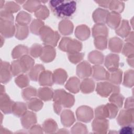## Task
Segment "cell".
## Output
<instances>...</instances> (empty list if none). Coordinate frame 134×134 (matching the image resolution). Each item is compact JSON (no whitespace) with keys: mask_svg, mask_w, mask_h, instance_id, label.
I'll return each instance as SVG.
<instances>
[{"mask_svg":"<svg viewBox=\"0 0 134 134\" xmlns=\"http://www.w3.org/2000/svg\"><path fill=\"white\" fill-rule=\"evenodd\" d=\"M0 30L3 36L6 38H10L15 33L16 28L13 24V21L1 19Z\"/></svg>","mask_w":134,"mask_h":134,"instance_id":"obj_9","label":"cell"},{"mask_svg":"<svg viewBox=\"0 0 134 134\" xmlns=\"http://www.w3.org/2000/svg\"><path fill=\"white\" fill-rule=\"evenodd\" d=\"M4 3H5V1H0V7H1V9H2L3 7L4 6Z\"/></svg>","mask_w":134,"mask_h":134,"instance_id":"obj_63","label":"cell"},{"mask_svg":"<svg viewBox=\"0 0 134 134\" xmlns=\"http://www.w3.org/2000/svg\"><path fill=\"white\" fill-rule=\"evenodd\" d=\"M20 8V7L18 4L12 1L7 2L4 6V10L11 14L17 12Z\"/></svg>","mask_w":134,"mask_h":134,"instance_id":"obj_50","label":"cell"},{"mask_svg":"<svg viewBox=\"0 0 134 134\" xmlns=\"http://www.w3.org/2000/svg\"><path fill=\"white\" fill-rule=\"evenodd\" d=\"M121 23V16L119 13L111 12L109 13L106 23L108 26L113 29H116Z\"/></svg>","mask_w":134,"mask_h":134,"instance_id":"obj_19","label":"cell"},{"mask_svg":"<svg viewBox=\"0 0 134 134\" xmlns=\"http://www.w3.org/2000/svg\"><path fill=\"white\" fill-rule=\"evenodd\" d=\"M43 106L42 102L36 98H33L27 102V107L29 109L35 111L40 110Z\"/></svg>","mask_w":134,"mask_h":134,"instance_id":"obj_42","label":"cell"},{"mask_svg":"<svg viewBox=\"0 0 134 134\" xmlns=\"http://www.w3.org/2000/svg\"><path fill=\"white\" fill-rule=\"evenodd\" d=\"M14 103L6 94H1L0 108L4 114H7L12 113V108Z\"/></svg>","mask_w":134,"mask_h":134,"instance_id":"obj_13","label":"cell"},{"mask_svg":"<svg viewBox=\"0 0 134 134\" xmlns=\"http://www.w3.org/2000/svg\"><path fill=\"white\" fill-rule=\"evenodd\" d=\"M52 77L53 83L57 84H63L67 79L68 74L64 70L58 69L52 74Z\"/></svg>","mask_w":134,"mask_h":134,"instance_id":"obj_25","label":"cell"},{"mask_svg":"<svg viewBox=\"0 0 134 134\" xmlns=\"http://www.w3.org/2000/svg\"><path fill=\"white\" fill-rule=\"evenodd\" d=\"M93 77L97 81L106 80L107 71L105 69L99 65H95L92 68Z\"/></svg>","mask_w":134,"mask_h":134,"instance_id":"obj_23","label":"cell"},{"mask_svg":"<svg viewBox=\"0 0 134 134\" xmlns=\"http://www.w3.org/2000/svg\"><path fill=\"white\" fill-rule=\"evenodd\" d=\"M19 59L23 65L25 73L29 71L34 66L35 61L30 56L26 55L22 57Z\"/></svg>","mask_w":134,"mask_h":134,"instance_id":"obj_40","label":"cell"},{"mask_svg":"<svg viewBox=\"0 0 134 134\" xmlns=\"http://www.w3.org/2000/svg\"><path fill=\"white\" fill-rule=\"evenodd\" d=\"M16 20L18 25H27L31 21V15L26 12L21 11L17 14Z\"/></svg>","mask_w":134,"mask_h":134,"instance_id":"obj_37","label":"cell"},{"mask_svg":"<svg viewBox=\"0 0 134 134\" xmlns=\"http://www.w3.org/2000/svg\"><path fill=\"white\" fill-rule=\"evenodd\" d=\"M123 41L120 38L115 37L110 38L108 42V47L110 51L114 52L119 53L122 50Z\"/></svg>","mask_w":134,"mask_h":134,"instance_id":"obj_28","label":"cell"},{"mask_svg":"<svg viewBox=\"0 0 134 134\" xmlns=\"http://www.w3.org/2000/svg\"><path fill=\"white\" fill-rule=\"evenodd\" d=\"M10 68L12 74L13 76L19 75V74L25 73L20 59H18L12 62L10 65Z\"/></svg>","mask_w":134,"mask_h":134,"instance_id":"obj_38","label":"cell"},{"mask_svg":"<svg viewBox=\"0 0 134 134\" xmlns=\"http://www.w3.org/2000/svg\"><path fill=\"white\" fill-rule=\"evenodd\" d=\"M131 27L127 20H122L119 26L116 29V33L122 38H126L131 32Z\"/></svg>","mask_w":134,"mask_h":134,"instance_id":"obj_27","label":"cell"},{"mask_svg":"<svg viewBox=\"0 0 134 134\" xmlns=\"http://www.w3.org/2000/svg\"><path fill=\"white\" fill-rule=\"evenodd\" d=\"M94 88L95 83L91 79H84L80 84V89L83 93H90L94 91Z\"/></svg>","mask_w":134,"mask_h":134,"instance_id":"obj_29","label":"cell"},{"mask_svg":"<svg viewBox=\"0 0 134 134\" xmlns=\"http://www.w3.org/2000/svg\"><path fill=\"white\" fill-rule=\"evenodd\" d=\"M80 81L76 77H70L67 81L65 87L70 92L73 93H77L80 89Z\"/></svg>","mask_w":134,"mask_h":134,"instance_id":"obj_26","label":"cell"},{"mask_svg":"<svg viewBox=\"0 0 134 134\" xmlns=\"http://www.w3.org/2000/svg\"><path fill=\"white\" fill-rule=\"evenodd\" d=\"M75 36L81 40H85L90 36V28L85 25H79L75 29Z\"/></svg>","mask_w":134,"mask_h":134,"instance_id":"obj_21","label":"cell"},{"mask_svg":"<svg viewBox=\"0 0 134 134\" xmlns=\"http://www.w3.org/2000/svg\"><path fill=\"white\" fill-rule=\"evenodd\" d=\"M133 125H129L122 126V128L119 130V133L122 134H133Z\"/></svg>","mask_w":134,"mask_h":134,"instance_id":"obj_57","label":"cell"},{"mask_svg":"<svg viewBox=\"0 0 134 134\" xmlns=\"http://www.w3.org/2000/svg\"><path fill=\"white\" fill-rule=\"evenodd\" d=\"M56 54L54 47L50 45H46L43 47L40 59L43 62L48 63L52 61L55 58Z\"/></svg>","mask_w":134,"mask_h":134,"instance_id":"obj_14","label":"cell"},{"mask_svg":"<svg viewBox=\"0 0 134 134\" xmlns=\"http://www.w3.org/2000/svg\"><path fill=\"white\" fill-rule=\"evenodd\" d=\"M38 81L41 86H52L53 83L52 72L48 70H44L40 74Z\"/></svg>","mask_w":134,"mask_h":134,"instance_id":"obj_22","label":"cell"},{"mask_svg":"<svg viewBox=\"0 0 134 134\" xmlns=\"http://www.w3.org/2000/svg\"><path fill=\"white\" fill-rule=\"evenodd\" d=\"M0 16H1V19L13 21L14 16L13 15V14H11L4 9L1 10Z\"/></svg>","mask_w":134,"mask_h":134,"instance_id":"obj_56","label":"cell"},{"mask_svg":"<svg viewBox=\"0 0 134 134\" xmlns=\"http://www.w3.org/2000/svg\"><path fill=\"white\" fill-rule=\"evenodd\" d=\"M133 108L121 110L117 117V121L118 124L121 126L132 125L133 122Z\"/></svg>","mask_w":134,"mask_h":134,"instance_id":"obj_7","label":"cell"},{"mask_svg":"<svg viewBox=\"0 0 134 134\" xmlns=\"http://www.w3.org/2000/svg\"><path fill=\"white\" fill-rule=\"evenodd\" d=\"M125 109L133 108V99L132 96L128 97L126 99L125 103Z\"/></svg>","mask_w":134,"mask_h":134,"instance_id":"obj_58","label":"cell"},{"mask_svg":"<svg viewBox=\"0 0 134 134\" xmlns=\"http://www.w3.org/2000/svg\"><path fill=\"white\" fill-rule=\"evenodd\" d=\"M16 84L20 88L27 86L29 84V79L27 75L19 74L15 79Z\"/></svg>","mask_w":134,"mask_h":134,"instance_id":"obj_49","label":"cell"},{"mask_svg":"<svg viewBox=\"0 0 134 134\" xmlns=\"http://www.w3.org/2000/svg\"><path fill=\"white\" fill-rule=\"evenodd\" d=\"M42 49L43 47H42V46L40 44L37 43L34 44L30 49V54L32 57L34 58L40 57L42 53Z\"/></svg>","mask_w":134,"mask_h":134,"instance_id":"obj_52","label":"cell"},{"mask_svg":"<svg viewBox=\"0 0 134 134\" xmlns=\"http://www.w3.org/2000/svg\"><path fill=\"white\" fill-rule=\"evenodd\" d=\"M61 120L65 127H70L75 121V118L73 113L69 109L63 110L61 114Z\"/></svg>","mask_w":134,"mask_h":134,"instance_id":"obj_20","label":"cell"},{"mask_svg":"<svg viewBox=\"0 0 134 134\" xmlns=\"http://www.w3.org/2000/svg\"><path fill=\"white\" fill-rule=\"evenodd\" d=\"M92 73V68L90 64L86 61L81 62L76 68V74L81 79L89 77Z\"/></svg>","mask_w":134,"mask_h":134,"instance_id":"obj_11","label":"cell"},{"mask_svg":"<svg viewBox=\"0 0 134 134\" xmlns=\"http://www.w3.org/2000/svg\"><path fill=\"white\" fill-rule=\"evenodd\" d=\"M59 30L63 35H69L72 33L73 30V23L67 19H64L61 21L59 24Z\"/></svg>","mask_w":134,"mask_h":134,"instance_id":"obj_24","label":"cell"},{"mask_svg":"<svg viewBox=\"0 0 134 134\" xmlns=\"http://www.w3.org/2000/svg\"><path fill=\"white\" fill-rule=\"evenodd\" d=\"M108 31L104 24H96L92 29V35L94 38L99 36L107 37Z\"/></svg>","mask_w":134,"mask_h":134,"instance_id":"obj_30","label":"cell"},{"mask_svg":"<svg viewBox=\"0 0 134 134\" xmlns=\"http://www.w3.org/2000/svg\"><path fill=\"white\" fill-rule=\"evenodd\" d=\"M39 35L43 43L53 47L57 46L60 36L57 31H54L48 26H43L39 31Z\"/></svg>","mask_w":134,"mask_h":134,"instance_id":"obj_3","label":"cell"},{"mask_svg":"<svg viewBox=\"0 0 134 134\" xmlns=\"http://www.w3.org/2000/svg\"><path fill=\"white\" fill-rule=\"evenodd\" d=\"M44 70V68L42 64H37L34 66L29 72V78L34 81H37L40 74Z\"/></svg>","mask_w":134,"mask_h":134,"instance_id":"obj_34","label":"cell"},{"mask_svg":"<svg viewBox=\"0 0 134 134\" xmlns=\"http://www.w3.org/2000/svg\"><path fill=\"white\" fill-rule=\"evenodd\" d=\"M107 40L106 37L99 36L95 38L94 44L95 47L99 50H104L107 48Z\"/></svg>","mask_w":134,"mask_h":134,"instance_id":"obj_51","label":"cell"},{"mask_svg":"<svg viewBox=\"0 0 134 134\" xmlns=\"http://www.w3.org/2000/svg\"><path fill=\"white\" fill-rule=\"evenodd\" d=\"M88 60L90 62L96 65L102 64L104 61V55L98 51H93L91 52L88 56Z\"/></svg>","mask_w":134,"mask_h":134,"instance_id":"obj_32","label":"cell"},{"mask_svg":"<svg viewBox=\"0 0 134 134\" xmlns=\"http://www.w3.org/2000/svg\"><path fill=\"white\" fill-rule=\"evenodd\" d=\"M59 48L69 53L79 52L82 48V44L79 41L69 37H63L59 44Z\"/></svg>","mask_w":134,"mask_h":134,"instance_id":"obj_4","label":"cell"},{"mask_svg":"<svg viewBox=\"0 0 134 134\" xmlns=\"http://www.w3.org/2000/svg\"><path fill=\"white\" fill-rule=\"evenodd\" d=\"M118 111V107L117 106L112 103H108L97 107L95 110V114L97 118L112 119L117 116Z\"/></svg>","mask_w":134,"mask_h":134,"instance_id":"obj_5","label":"cell"},{"mask_svg":"<svg viewBox=\"0 0 134 134\" xmlns=\"http://www.w3.org/2000/svg\"><path fill=\"white\" fill-rule=\"evenodd\" d=\"M127 62L129 65L131 66L132 68H133V55H131L128 57Z\"/></svg>","mask_w":134,"mask_h":134,"instance_id":"obj_62","label":"cell"},{"mask_svg":"<svg viewBox=\"0 0 134 134\" xmlns=\"http://www.w3.org/2000/svg\"><path fill=\"white\" fill-rule=\"evenodd\" d=\"M43 130L47 133H53L57 130V124L52 119H48L44 121L42 126Z\"/></svg>","mask_w":134,"mask_h":134,"instance_id":"obj_39","label":"cell"},{"mask_svg":"<svg viewBox=\"0 0 134 134\" xmlns=\"http://www.w3.org/2000/svg\"><path fill=\"white\" fill-rule=\"evenodd\" d=\"M119 55L116 54L110 53L108 54L105 59L104 64L108 70L118 69L119 66Z\"/></svg>","mask_w":134,"mask_h":134,"instance_id":"obj_18","label":"cell"},{"mask_svg":"<svg viewBox=\"0 0 134 134\" xmlns=\"http://www.w3.org/2000/svg\"><path fill=\"white\" fill-rule=\"evenodd\" d=\"M133 70H129L125 72L124 76L123 85L127 87H131L133 85Z\"/></svg>","mask_w":134,"mask_h":134,"instance_id":"obj_46","label":"cell"},{"mask_svg":"<svg viewBox=\"0 0 134 134\" xmlns=\"http://www.w3.org/2000/svg\"><path fill=\"white\" fill-rule=\"evenodd\" d=\"M43 129L39 125H34L31 128L30 133H42Z\"/></svg>","mask_w":134,"mask_h":134,"instance_id":"obj_59","label":"cell"},{"mask_svg":"<svg viewBox=\"0 0 134 134\" xmlns=\"http://www.w3.org/2000/svg\"><path fill=\"white\" fill-rule=\"evenodd\" d=\"M125 40L128 43L133 44V31L130 32L128 34V35L126 37Z\"/></svg>","mask_w":134,"mask_h":134,"instance_id":"obj_61","label":"cell"},{"mask_svg":"<svg viewBox=\"0 0 134 134\" xmlns=\"http://www.w3.org/2000/svg\"><path fill=\"white\" fill-rule=\"evenodd\" d=\"M41 5V2L38 1H27L23 4V8L27 11L35 12Z\"/></svg>","mask_w":134,"mask_h":134,"instance_id":"obj_41","label":"cell"},{"mask_svg":"<svg viewBox=\"0 0 134 134\" xmlns=\"http://www.w3.org/2000/svg\"><path fill=\"white\" fill-rule=\"evenodd\" d=\"M98 95L102 97H107L114 93H119V87L110 82H104L98 83L96 89Z\"/></svg>","mask_w":134,"mask_h":134,"instance_id":"obj_6","label":"cell"},{"mask_svg":"<svg viewBox=\"0 0 134 134\" xmlns=\"http://www.w3.org/2000/svg\"><path fill=\"white\" fill-rule=\"evenodd\" d=\"M76 115L78 120L88 122L93 119L94 114L91 107L87 106H81L77 109Z\"/></svg>","mask_w":134,"mask_h":134,"instance_id":"obj_8","label":"cell"},{"mask_svg":"<svg viewBox=\"0 0 134 134\" xmlns=\"http://www.w3.org/2000/svg\"><path fill=\"white\" fill-rule=\"evenodd\" d=\"M110 1H95L96 3L98 4L99 6L103 7H105L107 8L109 6V3H110Z\"/></svg>","mask_w":134,"mask_h":134,"instance_id":"obj_60","label":"cell"},{"mask_svg":"<svg viewBox=\"0 0 134 134\" xmlns=\"http://www.w3.org/2000/svg\"><path fill=\"white\" fill-rule=\"evenodd\" d=\"M71 132L73 133H87V128L85 125L77 122L71 129Z\"/></svg>","mask_w":134,"mask_h":134,"instance_id":"obj_54","label":"cell"},{"mask_svg":"<svg viewBox=\"0 0 134 134\" xmlns=\"http://www.w3.org/2000/svg\"><path fill=\"white\" fill-rule=\"evenodd\" d=\"M44 26V23L39 19L33 20L30 26V29L31 32L35 35H39L41 28Z\"/></svg>","mask_w":134,"mask_h":134,"instance_id":"obj_47","label":"cell"},{"mask_svg":"<svg viewBox=\"0 0 134 134\" xmlns=\"http://www.w3.org/2000/svg\"><path fill=\"white\" fill-rule=\"evenodd\" d=\"M29 33V29L27 25H20L16 24L15 36L19 40L26 39Z\"/></svg>","mask_w":134,"mask_h":134,"instance_id":"obj_36","label":"cell"},{"mask_svg":"<svg viewBox=\"0 0 134 134\" xmlns=\"http://www.w3.org/2000/svg\"><path fill=\"white\" fill-rule=\"evenodd\" d=\"M53 93L52 90L50 88L41 87L38 91L37 95L41 100L49 101L53 98Z\"/></svg>","mask_w":134,"mask_h":134,"instance_id":"obj_31","label":"cell"},{"mask_svg":"<svg viewBox=\"0 0 134 134\" xmlns=\"http://www.w3.org/2000/svg\"><path fill=\"white\" fill-rule=\"evenodd\" d=\"M29 49L24 45H18L15 47L12 51V55L14 59H20L22 57L27 55Z\"/></svg>","mask_w":134,"mask_h":134,"instance_id":"obj_33","label":"cell"},{"mask_svg":"<svg viewBox=\"0 0 134 134\" xmlns=\"http://www.w3.org/2000/svg\"><path fill=\"white\" fill-rule=\"evenodd\" d=\"M108 7L112 12L119 14L124 10L125 4L120 1H110Z\"/></svg>","mask_w":134,"mask_h":134,"instance_id":"obj_43","label":"cell"},{"mask_svg":"<svg viewBox=\"0 0 134 134\" xmlns=\"http://www.w3.org/2000/svg\"><path fill=\"white\" fill-rule=\"evenodd\" d=\"M84 57V54L83 53L75 52L72 53H69L68 58L71 62L76 64L79 63Z\"/></svg>","mask_w":134,"mask_h":134,"instance_id":"obj_53","label":"cell"},{"mask_svg":"<svg viewBox=\"0 0 134 134\" xmlns=\"http://www.w3.org/2000/svg\"><path fill=\"white\" fill-rule=\"evenodd\" d=\"M122 71L118 69L113 70H108L107 73L106 80H107L109 81V82L113 84H120L122 81Z\"/></svg>","mask_w":134,"mask_h":134,"instance_id":"obj_16","label":"cell"},{"mask_svg":"<svg viewBox=\"0 0 134 134\" xmlns=\"http://www.w3.org/2000/svg\"><path fill=\"white\" fill-rule=\"evenodd\" d=\"M37 122L36 115L31 111H27L21 117V122L24 128L30 129Z\"/></svg>","mask_w":134,"mask_h":134,"instance_id":"obj_12","label":"cell"},{"mask_svg":"<svg viewBox=\"0 0 134 134\" xmlns=\"http://www.w3.org/2000/svg\"><path fill=\"white\" fill-rule=\"evenodd\" d=\"M49 6L55 16L60 18H67L74 13L76 3L73 1L53 0L50 1Z\"/></svg>","mask_w":134,"mask_h":134,"instance_id":"obj_1","label":"cell"},{"mask_svg":"<svg viewBox=\"0 0 134 134\" xmlns=\"http://www.w3.org/2000/svg\"><path fill=\"white\" fill-rule=\"evenodd\" d=\"M37 95V90L31 86L24 88L22 91V96L26 100H29Z\"/></svg>","mask_w":134,"mask_h":134,"instance_id":"obj_45","label":"cell"},{"mask_svg":"<svg viewBox=\"0 0 134 134\" xmlns=\"http://www.w3.org/2000/svg\"><path fill=\"white\" fill-rule=\"evenodd\" d=\"M109 12L105 9L98 8L93 13V19L96 24H104L106 23V19Z\"/></svg>","mask_w":134,"mask_h":134,"instance_id":"obj_17","label":"cell"},{"mask_svg":"<svg viewBox=\"0 0 134 134\" xmlns=\"http://www.w3.org/2000/svg\"><path fill=\"white\" fill-rule=\"evenodd\" d=\"M53 108L56 114H59L62 107L70 108L73 106L75 99L74 96L67 93L63 89H59L54 91L53 96Z\"/></svg>","mask_w":134,"mask_h":134,"instance_id":"obj_2","label":"cell"},{"mask_svg":"<svg viewBox=\"0 0 134 134\" xmlns=\"http://www.w3.org/2000/svg\"><path fill=\"white\" fill-rule=\"evenodd\" d=\"M10 65L7 62H1V82L6 83L10 81L12 77Z\"/></svg>","mask_w":134,"mask_h":134,"instance_id":"obj_15","label":"cell"},{"mask_svg":"<svg viewBox=\"0 0 134 134\" xmlns=\"http://www.w3.org/2000/svg\"><path fill=\"white\" fill-rule=\"evenodd\" d=\"M35 16L39 19H45L49 15V10L45 5H41L35 12Z\"/></svg>","mask_w":134,"mask_h":134,"instance_id":"obj_48","label":"cell"},{"mask_svg":"<svg viewBox=\"0 0 134 134\" xmlns=\"http://www.w3.org/2000/svg\"><path fill=\"white\" fill-rule=\"evenodd\" d=\"M122 50V54L127 57H129L131 55H133L134 52V47L133 44L128 43L125 44L123 49Z\"/></svg>","mask_w":134,"mask_h":134,"instance_id":"obj_55","label":"cell"},{"mask_svg":"<svg viewBox=\"0 0 134 134\" xmlns=\"http://www.w3.org/2000/svg\"><path fill=\"white\" fill-rule=\"evenodd\" d=\"M92 129L94 132L98 133H106L108 127L109 122L106 118L96 117L92 124Z\"/></svg>","mask_w":134,"mask_h":134,"instance_id":"obj_10","label":"cell"},{"mask_svg":"<svg viewBox=\"0 0 134 134\" xmlns=\"http://www.w3.org/2000/svg\"><path fill=\"white\" fill-rule=\"evenodd\" d=\"M124 100V96L119 93H114L111 94L109 98V102L117 106L118 108L122 107Z\"/></svg>","mask_w":134,"mask_h":134,"instance_id":"obj_44","label":"cell"},{"mask_svg":"<svg viewBox=\"0 0 134 134\" xmlns=\"http://www.w3.org/2000/svg\"><path fill=\"white\" fill-rule=\"evenodd\" d=\"M27 111L26 104L23 102H15L14 103L13 108V114L17 116L21 117Z\"/></svg>","mask_w":134,"mask_h":134,"instance_id":"obj_35","label":"cell"}]
</instances>
